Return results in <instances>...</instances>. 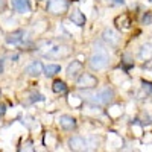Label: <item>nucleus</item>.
<instances>
[{
	"label": "nucleus",
	"mask_w": 152,
	"mask_h": 152,
	"mask_svg": "<svg viewBox=\"0 0 152 152\" xmlns=\"http://www.w3.org/2000/svg\"><path fill=\"white\" fill-rule=\"evenodd\" d=\"M23 35H24L23 31H15V32H12V34L6 38V41H8L9 44H17V43L21 41V37H23Z\"/></svg>",
	"instance_id": "nucleus-13"
},
{
	"label": "nucleus",
	"mask_w": 152,
	"mask_h": 152,
	"mask_svg": "<svg viewBox=\"0 0 152 152\" xmlns=\"http://www.w3.org/2000/svg\"><path fill=\"white\" fill-rule=\"evenodd\" d=\"M43 64H41V62L40 61H34L32 62V64L26 69V72L29 73V75H32V76H38V75H40V73H43Z\"/></svg>",
	"instance_id": "nucleus-11"
},
{
	"label": "nucleus",
	"mask_w": 152,
	"mask_h": 152,
	"mask_svg": "<svg viewBox=\"0 0 152 152\" xmlns=\"http://www.w3.org/2000/svg\"><path fill=\"white\" fill-rule=\"evenodd\" d=\"M142 23L143 24H152V14L151 12H145L142 17Z\"/></svg>",
	"instance_id": "nucleus-18"
},
{
	"label": "nucleus",
	"mask_w": 152,
	"mask_h": 152,
	"mask_svg": "<svg viewBox=\"0 0 152 152\" xmlns=\"http://www.w3.org/2000/svg\"><path fill=\"white\" fill-rule=\"evenodd\" d=\"M114 24H116V28L120 29V31H128L131 28V18L129 15H126V14H122V15H117L116 20H114Z\"/></svg>",
	"instance_id": "nucleus-6"
},
{
	"label": "nucleus",
	"mask_w": 152,
	"mask_h": 152,
	"mask_svg": "<svg viewBox=\"0 0 152 152\" xmlns=\"http://www.w3.org/2000/svg\"><path fill=\"white\" fill-rule=\"evenodd\" d=\"M151 2H152V0H151Z\"/></svg>",
	"instance_id": "nucleus-26"
},
{
	"label": "nucleus",
	"mask_w": 152,
	"mask_h": 152,
	"mask_svg": "<svg viewBox=\"0 0 152 152\" xmlns=\"http://www.w3.org/2000/svg\"><path fill=\"white\" fill-rule=\"evenodd\" d=\"M5 113H6V105L5 104H0V117H2Z\"/></svg>",
	"instance_id": "nucleus-21"
},
{
	"label": "nucleus",
	"mask_w": 152,
	"mask_h": 152,
	"mask_svg": "<svg viewBox=\"0 0 152 152\" xmlns=\"http://www.w3.org/2000/svg\"><path fill=\"white\" fill-rule=\"evenodd\" d=\"M145 67H146L148 70H152V61H149V62H148V64H146Z\"/></svg>",
	"instance_id": "nucleus-22"
},
{
	"label": "nucleus",
	"mask_w": 152,
	"mask_h": 152,
	"mask_svg": "<svg viewBox=\"0 0 152 152\" xmlns=\"http://www.w3.org/2000/svg\"><path fill=\"white\" fill-rule=\"evenodd\" d=\"M143 87H145V90H148L149 93H152V84H151V82L143 81Z\"/></svg>",
	"instance_id": "nucleus-20"
},
{
	"label": "nucleus",
	"mask_w": 152,
	"mask_h": 152,
	"mask_svg": "<svg viewBox=\"0 0 152 152\" xmlns=\"http://www.w3.org/2000/svg\"><path fill=\"white\" fill-rule=\"evenodd\" d=\"M56 143V138L53 137V134L52 132H46V135H44V145L46 146H53Z\"/></svg>",
	"instance_id": "nucleus-17"
},
{
	"label": "nucleus",
	"mask_w": 152,
	"mask_h": 152,
	"mask_svg": "<svg viewBox=\"0 0 152 152\" xmlns=\"http://www.w3.org/2000/svg\"><path fill=\"white\" fill-rule=\"evenodd\" d=\"M104 38H105L107 41H111L113 44H116V43H117V35L114 34L113 31H110V29H107V31H105V34H104Z\"/></svg>",
	"instance_id": "nucleus-16"
},
{
	"label": "nucleus",
	"mask_w": 152,
	"mask_h": 152,
	"mask_svg": "<svg viewBox=\"0 0 152 152\" xmlns=\"http://www.w3.org/2000/svg\"><path fill=\"white\" fill-rule=\"evenodd\" d=\"M59 72H61V67H59L58 64H49V66L44 69L46 76H55V75H58Z\"/></svg>",
	"instance_id": "nucleus-15"
},
{
	"label": "nucleus",
	"mask_w": 152,
	"mask_h": 152,
	"mask_svg": "<svg viewBox=\"0 0 152 152\" xmlns=\"http://www.w3.org/2000/svg\"><path fill=\"white\" fill-rule=\"evenodd\" d=\"M52 90H53L55 93H66V91H67V85H66L64 81L56 79V81H53V84H52Z\"/></svg>",
	"instance_id": "nucleus-14"
},
{
	"label": "nucleus",
	"mask_w": 152,
	"mask_h": 152,
	"mask_svg": "<svg viewBox=\"0 0 152 152\" xmlns=\"http://www.w3.org/2000/svg\"><path fill=\"white\" fill-rule=\"evenodd\" d=\"M111 5H125V0H107Z\"/></svg>",
	"instance_id": "nucleus-19"
},
{
	"label": "nucleus",
	"mask_w": 152,
	"mask_h": 152,
	"mask_svg": "<svg viewBox=\"0 0 152 152\" xmlns=\"http://www.w3.org/2000/svg\"><path fill=\"white\" fill-rule=\"evenodd\" d=\"M2 70H3V64H2V61H0V73H2Z\"/></svg>",
	"instance_id": "nucleus-23"
},
{
	"label": "nucleus",
	"mask_w": 152,
	"mask_h": 152,
	"mask_svg": "<svg viewBox=\"0 0 152 152\" xmlns=\"http://www.w3.org/2000/svg\"><path fill=\"white\" fill-rule=\"evenodd\" d=\"M47 11L52 15H62L69 11V0H49Z\"/></svg>",
	"instance_id": "nucleus-3"
},
{
	"label": "nucleus",
	"mask_w": 152,
	"mask_h": 152,
	"mask_svg": "<svg viewBox=\"0 0 152 152\" xmlns=\"http://www.w3.org/2000/svg\"><path fill=\"white\" fill-rule=\"evenodd\" d=\"M12 8L20 14H29L31 12V3L29 0H12Z\"/></svg>",
	"instance_id": "nucleus-7"
},
{
	"label": "nucleus",
	"mask_w": 152,
	"mask_h": 152,
	"mask_svg": "<svg viewBox=\"0 0 152 152\" xmlns=\"http://www.w3.org/2000/svg\"><path fill=\"white\" fill-rule=\"evenodd\" d=\"M76 85L79 88H94L97 85V78L91 73H82L76 81Z\"/></svg>",
	"instance_id": "nucleus-4"
},
{
	"label": "nucleus",
	"mask_w": 152,
	"mask_h": 152,
	"mask_svg": "<svg viewBox=\"0 0 152 152\" xmlns=\"http://www.w3.org/2000/svg\"><path fill=\"white\" fill-rule=\"evenodd\" d=\"M108 61H110V56L108 53L105 52L104 49L97 50V52H94L90 58V67L93 70H104L107 66H108Z\"/></svg>",
	"instance_id": "nucleus-2"
},
{
	"label": "nucleus",
	"mask_w": 152,
	"mask_h": 152,
	"mask_svg": "<svg viewBox=\"0 0 152 152\" xmlns=\"http://www.w3.org/2000/svg\"><path fill=\"white\" fill-rule=\"evenodd\" d=\"M69 146L73 151H85L87 149V143L82 137H73L69 140Z\"/></svg>",
	"instance_id": "nucleus-9"
},
{
	"label": "nucleus",
	"mask_w": 152,
	"mask_h": 152,
	"mask_svg": "<svg viewBox=\"0 0 152 152\" xmlns=\"http://www.w3.org/2000/svg\"><path fill=\"white\" fill-rule=\"evenodd\" d=\"M70 21H72L73 24H76V26L81 28V26H84V24H85L87 18H85V15L82 14L79 9H73V11L70 12Z\"/></svg>",
	"instance_id": "nucleus-8"
},
{
	"label": "nucleus",
	"mask_w": 152,
	"mask_h": 152,
	"mask_svg": "<svg viewBox=\"0 0 152 152\" xmlns=\"http://www.w3.org/2000/svg\"><path fill=\"white\" fill-rule=\"evenodd\" d=\"M140 58L142 59H152V44H143L140 49Z\"/></svg>",
	"instance_id": "nucleus-12"
},
{
	"label": "nucleus",
	"mask_w": 152,
	"mask_h": 152,
	"mask_svg": "<svg viewBox=\"0 0 152 152\" xmlns=\"http://www.w3.org/2000/svg\"><path fill=\"white\" fill-rule=\"evenodd\" d=\"M113 96H114V91L111 90L110 87L100 88V90L96 91V93H87L85 94V97L90 100V102L96 104V105H107V104H110Z\"/></svg>",
	"instance_id": "nucleus-1"
},
{
	"label": "nucleus",
	"mask_w": 152,
	"mask_h": 152,
	"mask_svg": "<svg viewBox=\"0 0 152 152\" xmlns=\"http://www.w3.org/2000/svg\"><path fill=\"white\" fill-rule=\"evenodd\" d=\"M81 69H82V62L73 61L72 64L67 67V76H69V78H75V76L81 72Z\"/></svg>",
	"instance_id": "nucleus-10"
},
{
	"label": "nucleus",
	"mask_w": 152,
	"mask_h": 152,
	"mask_svg": "<svg viewBox=\"0 0 152 152\" xmlns=\"http://www.w3.org/2000/svg\"><path fill=\"white\" fill-rule=\"evenodd\" d=\"M58 123L62 129H66V131H72L76 128V119H73L72 116H67V114H64V116H61L58 119Z\"/></svg>",
	"instance_id": "nucleus-5"
},
{
	"label": "nucleus",
	"mask_w": 152,
	"mask_h": 152,
	"mask_svg": "<svg viewBox=\"0 0 152 152\" xmlns=\"http://www.w3.org/2000/svg\"><path fill=\"white\" fill-rule=\"evenodd\" d=\"M73 2H78V0H73Z\"/></svg>",
	"instance_id": "nucleus-24"
},
{
	"label": "nucleus",
	"mask_w": 152,
	"mask_h": 152,
	"mask_svg": "<svg viewBox=\"0 0 152 152\" xmlns=\"http://www.w3.org/2000/svg\"><path fill=\"white\" fill-rule=\"evenodd\" d=\"M0 6H2V2H0Z\"/></svg>",
	"instance_id": "nucleus-25"
}]
</instances>
